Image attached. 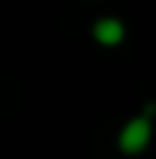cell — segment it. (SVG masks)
Returning a JSON list of instances; mask_svg holds the SVG:
<instances>
[{
	"mask_svg": "<svg viewBox=\"0 0 156 159\" xmlns=\"http://www.w3.org/2000/svg\"><path fill=\"white\" fill-rule=\"evenodd\" d=\"M151 137H154L151 120H148V117H142V115H137V117H131V120L120 129L117 145H120V151H123V154L137 157V154H142V151L148 148Z\"/></svg>",
	"mask_w": 156,
	"mask_h": 159,
	"instance_id": "1",
	"label": "cell"
},
{
	"mask_svg": "<svg viewBox=\"0 0 156 159\" xmlns=\"http://www.w3.org/2000/svg\"><path fill=\"white\" fill-rule=\"evenodd\" d=\"M92 36H95V42L103 45V48H117V45L126 39V25H123L117 17H100V20H95V25H92Z\"/></svg>",
	"mask_w": 156,
	"mask_h": 159,
	"instance_id": "2",
	"label": "cell"
}]
</instances>
